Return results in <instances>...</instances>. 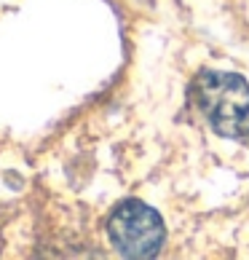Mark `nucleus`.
<instances>
[{"label":"nucleus","mask_w":249,"mask_h":260,"mask_svg":"<svg viewBox=\"0 0 249 260\" xmlns=\"http://www.w3.org/2000/svg\"><path fill=\"white\" fill-rule=\"evenodd\" d=\"M193 102L212 132L231 140L249 134V83L233 73H204L193 83Z\"/></svg>","instance_id":"nucleus-1"},{"label":"nucleus","mask_w":249,"mask_h":260,"mask_svg":"<svg viewBox=\"0 0 249 260\" xmlns=\"http://www.w3.org/2000/svg\"><path fill=\"white\" fill-rule=\"evenodd\" d=\"M108 234L116 252L123 257H153L164 247V220L153 207L142 201H123L113 209L108 220Z\"/></svg>","instance_id":"nucleus-2"}]
</instances>
